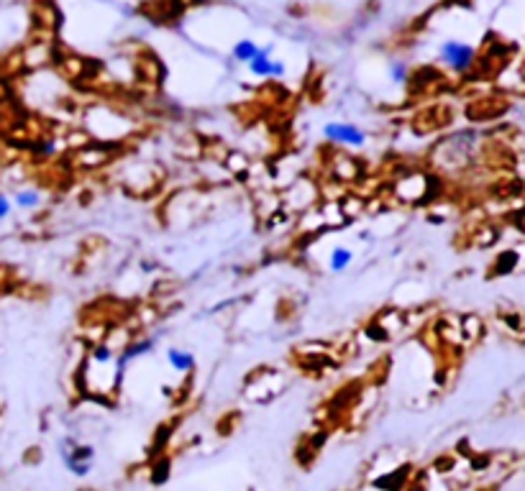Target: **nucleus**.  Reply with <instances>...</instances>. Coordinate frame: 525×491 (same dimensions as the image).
<instances>
[{
    "mask_svg": "<svg viewBox=\"0 0 525 491\" xmlns=\"http://www.w3.org/2000/svg\"><path fill=\"white\" fill-rule=\"evenodd\" d=\"M321 136L330 146L344 149V151L364 149L369 141V136L364 128H359L356 123H346V120H330V123H326V126L321 128Z\"/></svg>",
    "mask_w": 525,
    "mask_h": 491,
    "instance_id": "nucleus-1",
    "label": "nucleus"
},
{
    "mask_svg": "<svg viewBox=\"0 0 525 491\" xmlns=\"http://www.w3.org/2000/svg\"><path fill=\"white\" fill-rule=\"evenodd\" d=\"M246 69L256 80H282L287 75V64L272 57V49H259L256 57L246 64Z\"/></svg>",
    "mask_w": 525,
    "mask_h": 491,
    "instance_id": "nucleus-2",
    "label": "nucleus"
},
{
    "mask_svg": "<svg viewBox=\"0 0 525 491\" xmlns=\"http://www.w3.org/2000/svg\"><path fill=\"white\" fill-rule=\"evenodd\" d=\"M441 62L446 67H451L454 72H464V69L472 67L474 62V49L464 41H443L441 44Z\"/></svg>",
    "mask_w": 525,
    "mask_h": 491,
    "instance_id": "nucleus-3",
    "label": "nucleus"
},
{
    "mask_svg": "<svg viewBox=\"0 0 525 491\" xmlns=\"http://www.w3.org/2000/svg\"><path fill=\"white\" fill-rule=\"evenodd\" d=\"M164 358H167V364H169V369H172L174 373H180V376L192 373L197 366L195 353L188 348H180V346H169V348L164 350Z\"/></svg>",
    "mask_w": 525,
    "mask_h": 491,
    "instance_id": "nucleus-4",
    "label": "nucleus"
},
{
    "mask_svg": "<svg viewBox=\"0 0 525 491\" xmlns=\"http://www.w3.org/2000/svg\"><path fill=\"white\" fill-rule=\"evenodd\" d=\"M354 259H356V253H354L351 246H330L328 251V259H326V269L328 271H333V274H341V271H346V269L351 266Z\"/></svg>",
    "mask_w": 525,
    "mask_h": 491,
    "instance_id": "nucleus-5",
    "label": "nucleus"
},
{
    "mask_svg": "<svg viewBox=\"0 0 525 491\" xmlns=\"http://www.w3.org/2000/svg\"><path fill=\"white\" fill-rule=\"evenodd\" d=\"M10 200H13V208L18 210H36L41 205V192L36 187H18Z\"/></svg>",
    "mask_w": 525,
    "mask_h": 491,
    "instance_id": "nucleus-6",
    "label": "nucleus"
},
{
    "mask_svg": "<svg viewBox=\"0 0 525 491\" xmlns=\"http://www.w3.org/2000/svg\"><path fill=\"white\" fill-rule=\"evenodd\" d=\"M259 49H262V46L256 44V41H251V38H241V41H236V46H233V59L241 62V64H248V62L256 57Z\"/></svg>",
    "mask_w": 525,
    "mask_h": 491,
    "instance_id": "nucleus-7",
    "label": "nucleus"
},
{
    "mask_svg": "<svg viewBox=\"0 0 525 491\" xmlns=\"http://www.w3.org/2000/svg\"><path fill=\"white\" fill-rule=\"evenodd\" d=\"M387 75H390V80L395 82V85H402V82L407 80V64L405 62H390Z\"/></svg>",
    "mask_w": 525,
    "mask_h": 491,
    "instance_id": "nucleus-8",
    "label": "nucleus"
},
{
    "mask_svg": "<svg viewBox=\"0 0 525 491\" xmlns=\"http://www.w3.org/2000/svg\"><path fill=\"white\" fill-rule=\"evenodd\" d=\"M225 166L231 171H236V174H246L248 171V159L244 157V154H231V157L225 159Z\"/></svg>",
    "mask_w": 525,
    "mask_h": 491,
    "instance_id": "nucleus-9",
    "label": "nucleus"
},
{
    "mask_svg": "<svg viewBox=\"0 0 525 491\" xmlns=\"http://www.w3.org/2000/svg\"><path fill=\"white\" fill-rule=\"evenodd\" d=\"M10 213H13V200H10L8 194L0 192V223H3V220H8V218H10Z\"/></svg>",
    "mask_w": 525,
    "mask_h": 491,
    "instance_id": "nucleus-10",
    "label": "nucleus"
}]
</instances>
